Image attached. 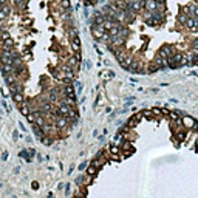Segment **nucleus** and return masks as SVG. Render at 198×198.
<instances>
[{"label":"nucleus","instance_id":"nucleus-29","mask_svg":"<svg viewBox=\"0 0 198 198\" xmlns=\"http://www.w3.org/2000/svg\"><path fill=\"white\" fill-rule=\"evenodd\" d=\"M192 47H194V53H198V39H197V40H194Z\"/></svg>","mask_w":198,"mask_h":198},{"label":"nucleus","instance_id":"nucleus-6","mask_svg":"<svg viewBox=\"0 0 198 198\" xmlns=\"http://www.w3.org/2000/svg\"><path fill=\"white\" fill-rule=\"evenodd\" d=\"M33 132H34V135L37 136V139H42L43 136H45V133H43L42 127H40V125H37V124L33 125Z\"/></svg>","mask_w":198,"mask_h":198},{"label":"nucleus","instance_id":"nucleus-28","mask_svg":"<svg viewBox=\"0 0 198 198\" xmlns=\"http://www.w3.org/2000/svg\"><path fill=\"white\" fill-rule=\"evenodd\" d=\"M110 153H119V147L118 146H110Z\"/></svg>","mask_w":198,"mask_h":198},{"label":"nucleus","instance_id":"nucleus-36","mask_svg":"<svg viewBox=\"0 0 198 198\" xmlns=\"http://www.w3.org/2000/svg\"><path fill=\"white\" fill-rule=\"evenodd\" d=\"M194 130H197V132H198V124H195V127H194Z\"/></svg>","mask_w":198,"mask_h":198},{"label":"nucleus","instance_id":"nucleus-18","mask_svg":"<svg viewBox=\"0 0 198 198\" xmlns=\"http://www.w3.org/2000/svg\"><path fill=\"white\" fill-rule=\"evenodd\" d=\"M87 173H88V175H95V177H96V173H98V167L91 164V166L87 167Z\"/></svg>","mask_w":198,"mask_h":198},{"label":"nucleus","instance_id":"nucleus-3","mask_svg":"<svg viewBox=\"0 0 198 198\" xmlns=\"http://www.w3.org/2000/svg\"><path fill=\"white\" fill-rule=\"evenodd\" d=\"M17 78H19V76L16 74V73H8V74H5V81H6L8 85L17 84Z\"/></svg>","mask_w":198,"mask_h":198},{"label":"nucleus","instance_id":"nucleus-30","mask_svg":"<svg viewBox=\"0 0 198 198\" xmlns=\"http://www.w3.org/2000/svg\"><path fill=\"white\" fill-rule=\"evenodd\" d=\"M31 187L34 189V190H37V189L40 187V186H39V183H37V181H33V183H31Z\"/></svg>","mask_w":198,"mask_h":198},{"label":"nucleus","instance_id":"nucleus-19","mask_svg":"<svg viewBox=\"0 0 198 198\" xmlns=\"http://www.w3.org/2000/svg\"><path fill=\"white\" fill-rule=\"evenodd\" d=\"M93 180H95V175H88V173H87V175H85V178H84L85 186H90V184L93 183Z\"/></svg>","mask_w":198,"mask_h":198},{"label":"nucleus","instance_id":"nucleus-33","mask_svg":"<svg viewBox=\"0 0 198 198\" xmlns=\"http://www.w3.org/2000/svg\"><path fill=\"white\" fill-rule=\"evenodd\" d=\"M85 167H87V163H82V164H81V166H79V169H81V170H84Z\"/></svg>","mask_w":198,"mask_h":198},{"label":"nucleus","instance_id":"nucleus-8","mask_svg":"<svg viewBox=\"0 0 198 198\" xmlns=\"http://www.w3.org/2000/svg\"><path fill=\"white\" fill-rule=\"evenodd\" d=\"M104 20H105V16L98 13V14H95V17H93V25H102Z\"/></svg>","mask_w":198,"mask_h":198},{"label":"nucleus","instance_id":"nucleus-12","mask_svg":"<svg viewBox=\"0 0 198 198\" xmlns=\"http://www.w3.org/2000/svg\"><path fill=\"white\" fill-rule=\"evenodd\" d=\"M169 118L172 119V121H175L177 124H181V118H180V113L178 112H170L169 113Z\"/></svg>","mask_w":198,"mask_h":198},{"label":"nucleus","instance_id":"nucleus-16","mask_svg":"<svg viewBox=\"0 0 198 198\" xmlns=\"http://www.w3.org/2000/svg\"><path fill=\"white\" fill-rule=\"evenodd\" d=\"M121 64V67H122L124 70H129V67H130V64H132V57H125L122 62H119Z\"/></svg>","mask_w":198,"mask_h":198},{"label":"nucleus","instance_id":"nucleus-31","mask_svg":"<svg viewBox=\"0 0 198 198\" xmlns=\"http://www.w3.org/2000/svg\"><path fill=\"white\" fill-rule=\"evenodd\" d=\"M62 6H64L65 9H68V8H70V2H68V0H62Z\"/></svg>","mask_w":198,"mask_h":198},{"label":"nucleus","instance_id":"nucleus-2","mask_svg":"<svg viewBox=\"0 0 198 198\" xmlns=\"http://www.w3.org/2000/svg\"><path fill=\"white\" fill-rule=\"evenodd\" d=\"M68 124V118L67 116H57L56 118V127L57 129H65Z\"/></svg>","mask_w":198,"mask_h":198},{"label":"nucleus","instance_id":"nucleus-13","mask_svg":"<svg viewBox=\"0 0 198 198\" xmlns=\"http://www.w3.org/2000/svg\"><path fill=\"white\" fill-rule=\"evenodd\" d=\"M78 64H79V59H76V57L73 56V57H70V59H68V64H67V65L74 70L76 67H78Z\"/></svg>","mask_w":198,"mask_h":198},{"label":"nucleus","instance_id":"nucleus-11","mask_svg":"<svg viewBox=\"0 0 198 198\" xmlns=\"http://www.w3.org/2000/svg\"><path fill=\"white\" fill-rule=\"evenodd\" d=\"M11 98H13V101H14L16 104H19V105H20L22 102H23V95H22L20 91H19V93H14V95L11 96Z\"/></svg>","mask_w":198,"mask_h":198},{"label":"nucleus","instance_id":"nucleus-35","mask_svg":"<svg viewBox=\"0 0 198 198\" xmlns=\"http://www.w3.org/2000/svg\"><path fill=\"white\" fill-rule=\"evenodd\" d=\"M3 3H6V0H0V6H2Z\"/></svg>","mask_w":198,"mask_h":198},{"label":"nucleus","instance_id":"nucleus-24","mask_svg":"<svg viewBox=\"0 0 198 198\" xmlns=\"http://www.w3.org/2000/svg\"><path fill=\"white\" fill-rule=\"evenodd\" d=\"M51 129H53V127H51L50 124H43V125H42V130H43V133H45V135H48L50 132H51Z\"/></svg>","mask_w":198,"mask_h":198},{"label":"nucleus","instance_id":"nucleus-27","mask_svg":"<svg viewBox=\"0 0 198 198\" xmlns=\"http://www.w3.org/2000/svg\"><path fill=\"white\" fill-rule=\"evenodd\" d=\"M186 139V133L184 132H180V133H177V141L180 142V141H184Z\"/></svg>","mask_w":198,"mask_h":198},{"label":"nucleus","instance_id":"nucleus-1","mask_svg":"<svg viewBox=\"0 0 198 198\" xmlns=\"http://www.w3.org/2000/svg\"><path fill=\"white\" fill-rule=\"evenodd\" d=\"M181 122H183V125L186 129H194L195 127V119L194 118H190V116H184L183 119H181Z\"/></svg>","mask_w":198,"mask_h":198},{"label":"nucleus","instance_id":"nucleus-14","mask_svg":"<svg viewBox=\"0 0 198 198\" xmlns=\"http://www.w3.org/2000/svg\"><path fill=\"white\" fill-rule=\"evenodd\" d=\"M20 112H22V115H25V116H26V115L31 112V108L28 107V104H26V102H25V104L22 102V104H20Z\"/></svg>","mask_w":198,"mask_h":198},{"label":"nucleus","instance_id":"nucleus-4","mask_svg":"<svg viewBox=\"0 0 198 198\" xmlns=\"http://www.w3.org/2000/svg\"><path fill=\"white\" fill-rule=\"evenodd\" d=\"M158 2L156 0H144V8H147L148 11H156L158 9Z\"/></svg>","mask_w":198,"mask_h":198},{"label":"nucleus","instance_id":"nucleus-20","mask_svg":"<svg viewBox=\"0 0 198 198\" xmlns=\"http://www.w3.org/2000/svg\"><path fill=\"white\" fill-rule=\"evenodd\" d=\"M40 141H42L45 146H51V144H53V138H50L48 135H45V136H43V138H42Z\"/></svg>","mask_w":198,"mask_h":198},{"label":"nucleus","instance_id":"nucleus-9","mask_svg":"<svg viewBox=\"0 0 198 198\" xmlns=\"http://www.w3.org/2000/svg\"><path fill=\"white\" fill-rule=\"evenodd\" d=\"M71 48L74 50V53H76V51H81V40H79L78 36L73 37V40H71Z\"/></svg>","mask_w":198,"mask_h":198},{"label":"nucleus","instance_id":"nucleus-26","mask_svg":"<svg viewBox=\"0 0 198 198\" xmlns=\"http://www.w3.org/2000/svg\"><path fill=\"white\" fill-rule=\"evenodd\" d=\"M152 115H153V116H161V115H163V110H159V108H152Z\"/></svg>","mask_w":198,"mask_h":198},{"label":"nucleus","instance_id":"nucleus-21","mask_svg":"<svg viewBox=\"0 0 198 198\" xmlns=\"http://www.w3.org/2000/svg\"><path fill=\"white\" fill-rule=\"evenodd\" d=\"M26 119H28L30 122L34 124V122H36V112H30L28 115H26Z\"/></svg>","mask_w":198,"mask_h":198},{"label":"nucleus","instance_id":"nucleus-17","mask_svg":"<svg viewBox=\"0 0 198 198\" xmlns=\"http://www.w3.org/2000/svg\"><path fill=\"white\" fill-rule=\"evenodd\" d=\"M101 76H102V79H110V78H115V73L110 71V70H105V71L101 73Z\"/></svg>","mask_w":198,"mask_h":198},{"label":"nucleus","instance_id":"nucleus-10","mask_svg":"<svg viewBox=\"0 0 198 198\" xmlns=\"http://www.w3.org/2000/svg\"><path fill=\"white\" fill-rule=\"evenodd\" d=\"M166 60L167 59H164V57H161V56H159V54H158V57L155 59V60H153V62H155L156 65H158V67H159V70H161V68H164V67H166Z\"/></svg>","mask_w":198,"mask_h":198},{"label":"nucleus","instance_id":"nucleus-34","mask_svg":"<svg viewBox=\"0 0 198 198\" xmlns=\"http://www.w3.org/2000/svg\"><path fill=\"white\" fill-rule=\"evenodd\" d=\"M169 113H170V112H169V110H166V108H164V110H163V115H164V116H169Z\"/></svg>","mask_w":198,"mask_h":198},{"label":"nucleus","instance_id":"nucleus-23","mask_svg":"<svg viewBox=\"0 0 198 198\" xmlns=\"http://www.w3.org/2000/svg\"><path fill=\"white\" fill-rule=\"evenodd\" d=\"M0 9H2V11H3L5 14H9V11H11V6H9L8 3H3L2 6H0Z\"/></svg>","mask_w":198,"mask_h":198},{"label":"nucleus","instance_id":"nucleus-22","mask_svg":"<svg viewBox=\"0 0 198 198\" xmlns=\"http://www.w3.org/2000/svg\"><path fill=\"white\" fill-rule=\"evenodd\" d=\"M142 116L147 118V119H152L153 115H152V110H142Z\"/></svg>","mask_w":198,"mask_h":198},{"label":"nucleus","instance_id":"nucleus-7","mask_svg":"<svg viewBox=\"0 0 198 198\" xmlns=\"http://www.w3.org/2000/svg\"><path fill=\"white\" fill-rule=\"evenodd\" d=\"M187 14L192 16L194 19H198V6H195V5H190V6H187Z\"/></svg>","mask_w":198,"mask_h":198},{"label":"nucleus","instance_id":"nucleus-32","mask_svg":"<svg viewBox=\"0 0 198 198\" xmlns=\"http://www.w3.org/2000/svg\"><path fill=\"white\" fill-rule=\"evenodd\" d=\"M178 20H180V22H183V23H186V20H187V19H186V16H184V14H180Z\"/></svg>","mask_w":198,"mask_h":198},{"label":"nucleus","instance_id":"nucleus-5","mask_svg":"<svg viewBox=\"0 0 198 198\" xmlns=\"http://www.w3.org/2000/svg\"><path fill=\"white\" fill-rule=\"evenodd\" d=\"M64 91H65V96H71V98H76V91H74V85L67 84L64 87Z\"/></svg>","mask_w":198,"mask_h":198},{"label":"nucleus","instance_id":"nucleus-15","mask_svg":"<svg viewBox=\"0 0 198 198\" xmlns=\"http://www.w3.org/2000/svg\"><path fill=\"white\" fill-rule=\"evenodd\" d=\"M159 70V67H158V65L155 64V62H150V65H148V68H147V73H156V71Z\"/></svg>","mask_w":198,"mask_h":198},{"label":"nucleus","instance_id":"nucleus-25","mask_svg":"<svg viewBox=\"0 0 198 198\" xmlns=\"http://www.w3.org/2000/svg\"><path fill=\"white\" fill-rule=\"evenodd\" d=\"M2 48H13V39H8L3 42V47Z\"/></svg>","mask_w":198,"mask_h":198}]
</instances>
